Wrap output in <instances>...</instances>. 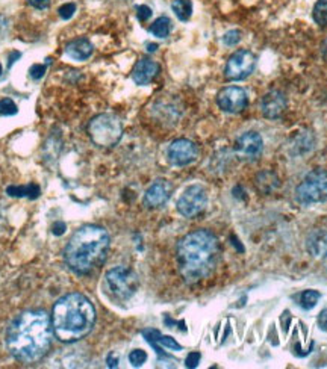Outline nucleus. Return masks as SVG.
<instances>
[{
    "label": "nucleus",
    "instance_id": "obj_1",
    "mask_svg": "<svg viewBox=\"0 0 327 369\" xmlns=\"http://www.w3.org/2000/svg\"><path fill=\"white\" fill-rule=\"evenodd\" d=\"M53 336L50 315L44 310H26L9 324L6 346L15 360L32 365L49 353Z\"/></svg>",
    "mask_w": 327,
    "mask_h": 369
},
{
    "label": "nucleus",
    "instance_id": "obj_2",
    "mask_svg": "<svg viewBox=\"0 0 327 369\" xmlns=\"http://www.w3.org/2000/svg\"><path fill=\"white\" fill-rule=\"evenodd\" d=\"M177 265L184 280L190 285L208 279L220 261V242L217 236L205 229L194 230L177 244Z\"/></svg>",
    "mask_w": 327,
    "mask_h": 369
},
{
    "label": "nucleus",
    "instance_id": "obj_3",
    "mask_svg": "<svg viewBox=\"0 0 327 369\" xmlns=\"http://www.w3.org/2000/svg\"><path fill=\"white\" fill-rule=\"evenodd\" d=\"M111 237L100 226L79 227L64 248V262L78 275H88L106 261Z\"/></svg>",
    "mask_w": 327,
    "mask_h": 369
},
{
    "label": "nucleus",
    "instance_id": "obj_4",
    "mask_svg": "<svg viewBox=\"0 0 327 369\" xmlns=\"http://www.w3.org/2000/svg\"><path fill=\"white\" fill-rule=\"evenodd\" d=\"M96 324L93 303L79 292H71L59 298L52 310V327L61 342H78L88 336Z\"/></svg>",
    "mask_w": 327,
    "mask_h": 369
},
{
    "label": "nucleus",
    "instance_id": "obj_5",
    "mask_svg": "<svg viewBox=\"0 0 327 369\" xmlns=\"http://www.w3.org/2000/svg\"><path fill=\"white\" fill-rule=\"evenodd\" d=\"M88 133L99 147H114L123 135V126L118 117L112 114H100L89 121Z\"/></svg>",
    "mask_w": 327,
    "mask_h": 369
},
{
    "label": "nucleus",
    "instance_id": "obj_6",
    "mask_svg": "<svg viewBox=\"0 0 327 369\" xmlns=\"http://www.w3.org/2000/svg\"><path fill=\"white\" fill-rule=\"evenodd\" d=\"M105 283L109 292L121 301L132 298L139 285L135 272L126 266H115L109 269L105 275Z\"/></svg>",
    "mask_w": 327,
    "mask_h": 369
},
{
    "label": "nucleus",
    "instance_id": "obj_7",
    "mask_svg": "<svg viewBox=\"0 0 327 369\" xmlns=\"http://www.w3.org/2000/svg\"><path fill=\"white\" fill-rule=\"evenodd\" d=\"M296 197L301 205H314L327 201V171L314 170L297 186Z\"/></svg>",
    "mask_w": 327,
    "mask_h": 369
},
{
    "label": "nucleus",
    "instance_id": "obj_8",
    "mask_svg": "<svg viewBox=\"0 0 327 369\" xmlns=\"http://www.w3.org/2000/svg\"><path fill=\"white\" fill-rule=\"evenodd\" d=\"M208 205V192L202 184H192L184 191L177 200V211L187 218H194L205 211Z\"/></svg>",
    "mask_w": 327,
    "mask_h": 369
},
{
    "label": "nucleus",
    "instance_id": "obj_9",
    "mask_svg": "<svg viewBox=\"0 0 327 369\" xmlns=\"http://www.w3.org/2000/svg\"><path fill=\"white\" fill-rule=\"evenodd\" d=\"M255 65L256 56L250 50H237L226 64L224 76L227 80H243L253 73Z\"/></svg>",
    "mask_w": 327,
    "mask_h": 369
},
{
    "label": "nucleus",
    "instance_id": "obj_10",
    "mask_svg": "<svg viewBox=\"0 0 327 369\" xmlns=\"http://www.w3.org/2000/svg\"><path fill=\"white\" fill-rule=\"evenodd\" d=\"M217 105L229 114H240L248 105V97L240 86H226L217 94Z\"/></svg>",
    "mask_w": 327,
    "mask_h": 369
},
{
    "label": "nucleus",
    "instance_id": "obj_11",
    "mask_svg": "<svg viewBox=\"0 0 327 369\" xmlns=\"http://www.w3.org/2000/svg\"><path fill=\"white\" fill-rule=\"evenodd\" d=\"M198 156V149L197 145L185 138L176 139L170 144L168 150H167V158L170 160V163L176 165V167H185L190 165L191 162H194Z\"/></svg>",
    "mask_w": 327,
    "mask_h": 369
},
{
    "label": "nucleus",
    "instance_id": "obj_12",
    "mask_svg": "<svg viewBox=\"0 0 327 369\" xmlns=\"http://www.w3.org/2000/svg\"><path fill=\"white\" fill-rule=\"evenodd\" d=\"M264 149L262 136L258 132L243 133L235 142V155L244 160H253L259 158Z\"/></svg>",
    "mask_w": 327,
    "mask_h": 369
},
{
    "label": "nucleus",
    "instance_id": "obj_13",
    "mask_svg": "<svg viewBox=\"0 0 327 369\" xmlns=\"http://www.w3.org/2000/svg\"><path fill=\"white\" fill-rule=\"evenodd\" d=\"M171 191H173V186H171V183L168 180H164V179L156 180L146 191V194H144V205L147 208H150V209L161 208L168 201V198L171 195Z\"/></svg>",
    "mask_w": 327,
    "mask_h": 369
},
{
    "label": "nucleus",
    "instance_id": "obj_14",
    "mask_svg": "<svg viewBox=\"0 0 327 369\" xmlns=\"http://www.w3.org/2000/svg\"><path fill=\"white\" fill-rule=\"evenodd\" d=\"M159 70L161 68H159L158 62H155L149 58H142L136 62L134 70H132V79L139 86L149 85L158 76Z\"/></svg>",
    "mask_w": 327,
    "mask_h": 369
},
{
    "label": "nucleus",
    "instance_id": "obj_15",
    "mask_svg": "<svg viewBox=\"0 0 327 369\" xmlns=\"http://www.w3.org/2000/svg\"><path fill=\"white\" fill-rule=\"evenodd\" d=\"M261 109H262V114H264L265 118H270V120L279 118L285 112V109H286L285 94L277 91V89L267 93L264 96V99H262Z\"/></svg>",
    "mask_w": 327,
    "mask_h": 369
},
{
    "label": "nucleus",
    "instance_id": "obj_16",
    "mask_svg": "<svg viewBox=\"0 0 327 369\" xmlns=\"http://www.w3.org/2000/svg\"><path fill=\"white\" fill-rule=\"evenodd\" d=\"M142 336L146 338L147 342L156 349L158 356H164V348L171 349V351H180L182 349V345H179L170 336H162L158 330L147 328V330L142 331Z\"/></svg>",
    "mask_w": 327,
    "mask_h": 369
},
{
    "label": "nucleus",
    "instance_id": "obj_17",
    "mask_svg": "<svg viewBox=\"0 0 327 369\" xmlns=\"http://www.w3.org/2000/svg\"><path fill=\"white\" fill-rule=\"evenodd\" d=\"M94 52V46L86 38H76L71 40L65 46V54L73 61H86Z\"/></svg>",
    "mask_w": 327,
    "mask_h": 369
},
{
    "label": "nucleus",
    "instance_id": "obj_18",
    "mask_svg": "<svg viewBox=\"0 0 327 369\" xmlns=\"http://www.w3.org/2000/svg\"><path fill=\"white\" fill-rule=\"evenodd\" d=\"M307 250L312 256H323L327 253V233L321 230H315L307 237Z\"/></svg>",
    "mask_w": 327,
    "mask_h": 369
},
{
    "label": "nucleus",
    "instance_id": "obj_19",
    "mask_svg": "<svg viewBox=\"0 0 327 369\" xmlns=\"http://www.w3.org/2000/svg\"><path fill=\"white\" fill-rule=\"evenodd\" d=\"M6 194L9 197H19V198H29V200H33V198H38L40 194H41V189L40 186L35 183L23 184V186H17V184H11L6 188Z\"/></svg>",
    "mask_w": 327,
    "mask_h": 369
},
{
    "label": "nucleus",
    "instance_id": "obj_20",
    "mask_svg": "<svg viewBox=\"0 0 327 369\" xmlns=\"http://www.w3.org/2000/svg\"><path fill=\"white\" fill-rule=\"evenodd\" d=\"M279 184L277 177L270 173V171H262L261 174H258L256 177V186L259 188V191H262L264 194H268L271 192L272 189H276Z\"/></svg>",
    "mask_w": 327,
    "mask_h": 369
},
{
    "label": "nucleus",
    "instance_id": "obj_21",
    "mask_svg": "<svg viewBox=\"0 0 327 369\" xmlns=\"http://www.w3.org/2000/svg\"><path fill=\"white\" fill-rule=\"evenodd\" d=\"M171 9L180 22H188L192 14V3L191 0H174L171 3Z\"/></svg>",
    "mask_w": 327,
    "mask_h": 369
},
{
    "label": "nucleus",
    "instance_id": "obj_22",
    "mask_svg": "<svg viewBox=\"0 0 327 369\" xmlns=\"http://www.w3.org/2000/svg\"><path fill=\"white\" fill-rule=\"evenodd\" d=\"M170 30H171V22L168 17H159L150 26V33H153L158 38H167L170 35Z\"/></svg>",
    "mask_w": 327,
    "mask_h": 369
},
{
    "label": "nucleus",
    "instance_id": "obj_23",
    "mask_svg": "<svg viewBox=\"0 0 327 369\" xmlns=\"http://www.w3.org/2000/svg\"><path fill=\"white\" fill-rule=\"evenodd\" d=\"M320 297H321V295H320V292H317V290L314 289L304 290V292L301 293V300H300L301 307H303L304 310H311V309H314V307L317 306Z\"/></svg>",
    "mask_w": 327,
    "mask_h": 369
},
{
    "label": "nucleus",
    "instance_id": "obj_24",
    "mask_svg": "<svg viewBox=\"0 0 327 369\" xmlns=\"http://www.w3.org/2000/svg\"><path fill=\"white\" fill-rule=\"evenodd\" d=\"M314 20L320 26H327V0H318L314 6Z\"/></svg>",
    "mask_w": 327,
    "mask_h": 369
},
{
    "label": "nucleus",
    "instance_id": "obj_25",
    "mask_svg": "<svg viewBox=\"0 0 327 369\" xmlns=\"http://www.w3.org/2000/svg\"><path fill=\"white\" fill-rule=\"evenodd\" d=\"M17 112H19V107L11 99H0V115L8 117V115H15Z\"/></svg>",
    "mask_w": 327,
    "mask_h": 369
},
{
    "label": "nucleus",
    "instance_id": "obj_26",
    "mask_svg": "<svg viewBox=\"0 0 327 369\" xmlns=\"http://www.w3.org/2000/svg\"><path fill=\"white\" fill-rule=\"evenodd\" d=\"M146 360H147V353L142 349H134L129 354V362L132 363V366H141Z\"/></svg>",
    "mask_w": 327,
    "mask_h": 369
},
{
    "label": "nucleus",
    "instance_id": "obj_27",
    "mask_svg": "<svg viewBox=\"0 0 327 369\" xmlns=\"http://www.w3.org/2000/svg\"><path fill=\"white\" fill-rule=\"evenodd\" d=\"M241 41V32L240 30H229L223 36V43L226 46H237Z\"/></svg>",
    "mask_w": 327,
    "mask_h": 369
},
{
    "label": "nucleus",
    "instance_id": "obj_28",
    "mask_svg": "<svg viewBox=\"0 0 327 369\" xmlns=\"http://www.w3.org/2000/svg\"><path fill=\"white\" fill-rule=\"evenodd\" d=\"M59 15H61V19H64V20H68V19H71L73 17V14L76 12V5L75 3H64L61 8H59Z\"/></svg>",
    "mask_w": 327,
    "mask_h": 369
},
{
    "label": "nucleus",
    "instance_id": "obj_29",
    "mask_svg": "<svg viewBox=\"0 0 327 369\" xmlns=\"http://www.w3.org/2000/svg\"><path fill=\"white\" fill-rule=\"evenodd\" d=\"M136 17L139 22H147L152 17V9L147 5H139L136 6Z\"/></svg>",
    "mask_w": 327,
    "mask_h": 369
},
{
    "label": "nucleus",
    "instance_id": "obj_30",
    "mask_svg": "<svg viewBox=\"0 0 327 369\" xmlns=\"http://www.w3.org/2000/svg\"><path fill=\"white\" fill-rule=\"evenodd\" d=\"M46 65H41V64H33L32 67H30V78L32 79H41L43 76H44V73H46Z\"/></svg>",
    "mask_w": 327,
    "mask_h": 369
},
{
    "label": "nucleus",
    "instance_id": "obj_31",
    "mask_svg": "<svg viewBox=\"0 0 327 369\" xmlns=\"http://www.w3.org/2000/svg\"><path fill=\"white\" fill-rule=\"evenodd\" d=\"M200 359H202V354H200V353H191V354H188V357H187V360H185L187 368H197Z\"/></svg>",
    "mask_w": 327,
    "mask_h": 369
},
{
    "label": "nucleus",
    "instance_id": "obj_32",
    "mask_svg": "<svg viewBox=\"0 0 327 369\" xmlns=\"http://www.w3.org/2000/svg\"><path fill=\"white\" fill-rule=\"evenodd\" d=\"M27 3L37 9H46L50 6V0H27Z\"/></svg>",
    "mask_w": 327,
    "mask_h": 369
},
{
    "label": "nucleus",
    "instance_id": "obj_33",
    "mask_svg": "<svg viewBox=\"0 0 327 369\" xmlns=\"http://www.w3.org/2000/svg\"><path fill=\"white\" fill-rule=\"evenodd\" d=\"M65 230H67V226L64 224V223H55L53 227H52V233H53L55 236H61V235H64L65 233Z\"/></svg>",
    "mask_w": 327,
    "mask_h": 369
},
{
    "label": "nucleus",
    "instance_id": "obj_34",
    "mask_svg": "<svg viewBox=\"0 0 327 369\" xmlns=\"http://www.w3.org/2000/svg\"><path fill=\"white\" fill-rule=\"evenodd\" d=\"M318 325L323 331L327 333V310H323L318 317Z\"/></svg>",
    "mask_w": 327,
    "mask_h": 369
},
{
    "label": "nucleus",
    "instance_id": "obj_35",
    "mask_svg": "<svg viewBox=\"0 0 327 369\" xmlns=\"http://www.w3.org/2000/svg\"><path fill=\"white\" fill-rule=\"evenodd\" d=\"M108 366L109 368H117L118 366V359L114 356V353H111L108 356Z\"/></svg>",
    "mask_w": 327,
    "mask_h": 369
},
{
    "label": "nucleus",
    "instance_id": "obj_36",
    "mask_svg": "<svg viewBox=\"0 0 327 369\" xmlns=\"http://www.w3.org/2000/svg\"><path fill=\"white\" fill-rule=\"evenodd\" d=\"M20 56H22V54H20L19 52H12V53H11V56H9V61H8V67H11V65H12V64L15 62V59H19Z\"/></svg>",
    "mask_w": 327,
    "mask_h": 369
},
{
    "label": "nucleus",
    "instance_id": "obj_37",
    "mask_svg": "<svg viewBox=\"0 0 327 369\" xmlns=\"http://www.w3.org/2000/svg\"><path fill=\"white\" fill-rule=\"evenodd\" d=\"M156 50V44H149V52H155Z\"/></svg>",
    "mask_w": 327,
    "mask_h": 369
},
{
    "label": "nucleus",
    "instance_id": "obj_38",
    "mask_svg": "<svg viewBox=\"0 0 327 369\" xmlns=\"http://www.w3.org/2000/svg\"><path fill=\"white\" fill-rule=\"evenodd\" d=\"M323 53H324V58L327 59V41L324 43V47H323Z\"/></svg>",
    "mask_w": 327,
    "mask_h": 369
},
{
    "label": "nucleus",
    "instance_id": "obj_39",
    "mask_svg": "<svg viewBox=\"0 0 327 369\" xmlns=\"http://www.w3.org/2000/svg\"><path fill=\"white\" fill-rule=\"evenodd\" d=\"M324 262H326V265H327V253L324 254Z\"/></svg>",
    "mask_w": 327,
    "mask_h": 369
},
{
    "label": "nucleus",
    "instance_id": "obj_40",
    "mask_svg": "<svg viewBox=\"0 0 327 369\" xmlns=\"http://www.w3.org/2000/svg\"><path fill=\"white\" fill-rule=\"evenodd\" d=\"M0 75H2V65H0Z\"/></svg>",
    "mask_w": 327,
    "mask_h": 369
}]
</instances>
